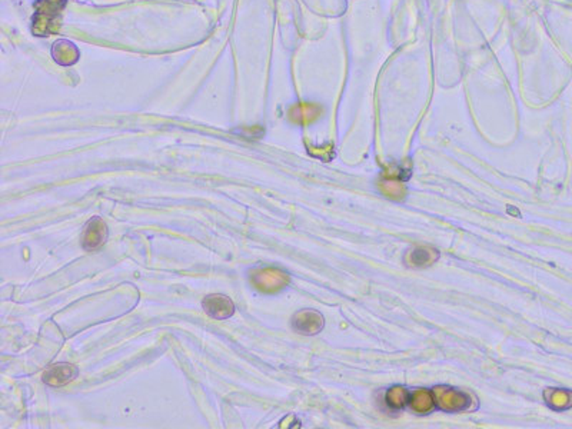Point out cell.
Masks as SVG:
<instances>
[{
  "label": "cell",
  "instance_id": "cell-1",
  "mask_svg": "<svg viewBox=\"0 0 572 429\" xmlns=\"http://www.w3.org/2000/svg\"><path fill=\"white\" fill-rule=\"evenodd\" d=\"M65 5L66 0H39L33 18V32L38 36H46L56 31V19Z\"/></svg>",
  "mask_w": 572,
  "mask_h": 429
},
{
  "label": "cell",
  "instance_id": "cell-2",
  "mask_svg": "<svg viewBox=\"0 0 572 429\" xmlns=\"http://www.w3.org/2000/svg\"><path fill=\"white\" fill-rule=\"evenodd\" d=\"M250 283L260 292L275 294L283 290L290 283V277L285 272L273 268L256 269L250 273Z\"/></svg>",
  "mask_w": 572,
  "mask_h": 429
},
{
  "label": "cell",
  "instance_id": "cell-3",
  "mask_svg": "<svg viewBox=\"0 0 572 429\" xmlns=\"http://www.w3.org/2000/svg\"><path fill=\"white\" fill-rule=\"evenodd\" d=\"M107 238H109V229L107 225L103 222V219L97 216L92 218L85 226L82 235V248L88 252L96 250L106 243Z\"/></svg>",
  "mask_w": 572,
  "mask_h": 429
},
{
  "label": "cell",
  "instance_id": "cell-4",
  "mask_svg": "<svg viewBox=\"0 0 572 429\" xmlns=\"http://www.w3.org/2000/svg\"><path fill=\"white\" fill-rule=\"evenodd\" d=\"M202 308L211 318L218 321L229 319L235 314L233 301L229 297L221 294H212L205 297V300L202 301Z\"/></svg>",
  "mask_w": 572,
  "mask_h": 429
},
{
  "label": "cell",
  "instance_id": "cell-5",
  "mask_svg": "<svg viewBox=\"0 0 572 429\" xmlns=\"http://www.w3.org/2000/svg\"><path fill=\"white\" fill-rule=\"evenodd\" d=\"M78 374L79 369L72 364H56L43 374V382L49 386L59 388L72 382Z\"/></svg>",
  "mask_w": 572,
  "mask_h": 429
},
{
  "label": "cell",
  "instance_id": "cell-6",
  "mask_svg": "<svg viewBox=\"0 0 572 429\" xmlns=\"http://www.w3.org/2000/svg\"><path fill=\"white\" fill-rule=\"evenodd\" d=\"M292 328L304 335H315L324 328V318L315 311H302L292 318Z\"/></svg>",
  "mask_w": 572,
  "mask_h": 429
}]
</instances>
